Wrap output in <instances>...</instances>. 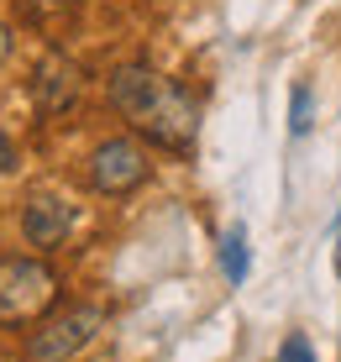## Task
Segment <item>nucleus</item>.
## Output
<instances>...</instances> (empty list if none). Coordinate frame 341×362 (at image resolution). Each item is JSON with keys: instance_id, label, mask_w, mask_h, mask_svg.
I'll list each match as a JSON object with an SVG mask.
<instances>
[{"instance_id": "f257e3e1", "label": "nucleus", "mask_w": 341, "mask_h": 362, "mask_svg": "<svg viewBox=\"0 0 341 362\" xmlns=\"http://www.w3.org/2000/svg\"><path fill=\"white\" fill-rule=\"evenodd\" d=\"M110 105L163 153H189L195 147L200 100L179 84H168L163 74H153L147 64H121L110 74Z\"/></svg>"}, {"instance_id": "f03ea898", "label": "nucleus", "mask_w": 341, "mask_h": 362, "mask_svg": "<svg viewBox=\"0 0 341 362\" xmlns=\"http://www.w3.org/2000/svg\"><path fill=\"white\" fill-rule=\"evenodd\" d=\"M58 299V273L42 257H0V326H27Z\"/></svg>"}, {"instance_id": "7ed1b4c3", "label": "nucleus", "mask_w": 341, "mask_h": 362, "mask_svg": "<svg viewBox=\"0 0 341 362\" xmlns=\"http://www.w3.org/2000/svg\"><path fill=\"white\" fill-rule=\"evenodd\" d=\"M100 331H105V310L100 305H69L63 315L42 320V326L27 336V362H69V357H79Z\"/></svg>"}, {"instance_id": "20e7f679", "label": "nucleus", "mask_w": 341, "mask_h": 362, "mask_svg": "<svg viewBox=\"0 0 341 362\" xmlns=\"http://www.w3.org/2000/svg\"><path fill=\"white\" fill-rule=\"evenodd\" d=\"M147 184V153L132 136H105L90 153V189L95 194H132Z\"/></svg>"}, {"instance_id": "39448f33", "label": "nucleus", "mask_w": 341, "mask_h": 362, "mask_svg": "<svg viewBox=\"0 0 341 362\" xmlns=\"http://www.w3.org/2000/svg\"><path fill=\"white\" fill-rule=\"evenodd\" d=\"M79 95H84V74L79 64H74L69 53H42L37 58V69H32V105L42 110V116H63V110H74L79 105Z\"/></svg>"}, {"instance_id": "423d86ee", "label": "nucleus", "mask_w": 341, "mask_h": 362, "mask_svg": "<svg viewBox=\"0 0 341 362\" xmlns=\"http://www.w3.org/2000/svg\"><path fill=\"white\" fill-rule=\"evenodd\" d=\"M21 231H27L32 247H58L63 236L74 231V205L63 194H32L27 199V216H21Z\"/></svg>"}, {"instance_id": "0eeeda50", "label": "nucleus", "mask_w": 341, "mask_h": 362, "mask_svg": "<svg viewBox=\"0 0 341 362\" xmlns=\"http://www.w3.org/2000/svg\"><path fill=\"white\" fill-rule=\"evenodd\" d=\"M221 268H226V279H231V284H242V279H247V236H242V231H231V236H226Z\"/></svg>"}, {"instance_id": "6e6552de", "label": "nucleus", "mask_w": 341, "mask_h": 362, "mask_svg": "<svg viewBox=\"0 0 341 362\" xmlns=\"http://www.w3.org/2000/svg\"><path fill=\"white\" fill-rule=\"evenodd\" d=\"M279 362H315V352H310V341L305 336H284V346H279Z\"/></svg>"}, {"instance_id": "1a4fd4ad", "label": "nucleus", "mask_w": 341, "mask_h": 362, "mask_svg": "<svg viewBox=\"0 0 341 362\" xmlns=\"http://www.w3.org/2000/svg\"><path fill=\"white\" fill-rule=\"evenodd\" d=\"M74 0H27V16L32 21H47V16H58V11H69Z\"/></svg>"}, {"instance_id": "9d476101", "label": "nucleus", "mask_w": 341, "mask_h": 362, "mask_svg": "<svg viewBox=\"0 0 341 362\" xmlns=\"http://www.w3.org/2000/svg\"><path fill=\"white\" fill-rule=\"evenodd\" d=\"M294 132H310V90H294Z\"/></svg>"}, {"instance_id": "9b49d317", "label": "nucleus", "mask_w": 341, "mask_h": 362, "mask_svg": "<svg viewBox=\"0 0 341 362\" xmlns=\"http://www.w3.org/2000/svg\"><path fill=\"white\" fill-rule=\"evenodd\" d=\"M11 168H16V147H11V136L0 132V173H11Z\"/></svg>"}, {"instance_id": "f8f14e48", "label": "nucleus", "mask_w": 341, "mask_h": 362, "mask_svg": "<svg viewBox=\"0 0 341 362\" xmlns=\"http://www.w3.org/2000/svg\"><path fill=\"white\" fill-rule=\"evenodd\" d=\"M6 58H11V27L0 21V64H6Z\"/></svg>"}, {"instance_id": "ddd939ff", "label": "nucleus", "mask_w": 341, "mask_h": 362, "mask_svg": "<svg viewBox=\"0 0 341 362\" xmlns=\"http://www.w3.org/2000/svg\"><path fill=\"white\" fill-rule=\"evenodd\" d=\"M336 273H341V247H336Z\"/></svg>"}]
</instances>
